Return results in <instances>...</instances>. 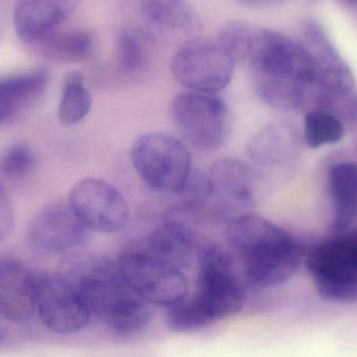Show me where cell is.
Wrapping results in <instances>:
<instances>
[{
  "label": "cell",
  "mask_w": 357,
  "mask_h": 357,
  "mask_svg": "<svg viewBox=\"0 0 357 357\" xmlns=\"http://www.w3.org/2000/svg\"><path fill=\"white\" fill-rule=\"evenodd\" d=\"M226 239L245 280L257 289H273L291 280L305 259L302 243L262 216L243 213L227 224Z\"/></svg>",
  "instance_id": "cell-3"
},
{
  "label": "cell",
  "mask_w": 357,
  "mask_h": 357,
  "mask_svg": "<svg viewBox=\"0 0 357 357\" xmlns=\"http://www.w3.org/2000/svg\"><path fill=\"white\" fill-rule=\"evenodd\" d=\"M197 241L192 230L180 218L167 217L155 226L146 253L183 270L192 262Z\"/></svg>",
  "instance_id": "cell-19"
},
{
  "label": "cell",
  "mask_w": 357,
  "mask_h": 357,
  "mask_svg": "<svg viewBox=\"0 0 357 357\" xmlns=\"http://www.w3.org/2000/svg\"><path fill=\"white\" fill-rule=\"evenodd\" d=\"M82 0H19L14 10L17 36L25 43H37L66 20Z\"/></svg>",
  "instance_id": "cell-17"
},
{
  "label": "cell",
  "mask_w": 357,
  "mask_h": 357,
  "mask_svg": "<svg viewBox=\"0 0 357 357\" xmlns=\"http://www.w3.org/2000/svg\"><path fill=\"white\" fill-rule=\"evenodd\" d=\"M47 84L48 73L44 69L0 77V124L10 121L39 100Z\"/></svg>",
  "instance_id": "cell-21"
},
{
  "label": "cell",
  "mask_w": 357,
  "mask_h": 357,
  "mask_svg": "<svg viewBox=\"0 0 357 357\" xmlns=\"http://www.w3.org/2000/svg\"><path fill=\"white\" fill-rule=\"evenodd\" d=\"M197 291L193 299L212 321L238 314L245 302V278L232 251L210 245L199 256Z\"/></svg>",
  "instance_id": "cell-4"
},
{
  "label": "cell",
  "mask_w": 357,
  "mask_h": 357,
  "mask_svg": "<svg viewBox=\"0 0 357 357\" xmlns=\"http://www.w3.org/2000/svg\"><path fill=\"white\" fill-rule=\"evenodd\" d=\"M37 44L44 57L64 63L83 62L91 57L94 50L93 35L83 29H54Z\"/></svg>",
  "instance_id": "cell-22"
},
{
  "label": "cell",
  "mask_w": 357,
  "mask_h": 357,
  "mask_svg": "<svg viewBox=\"0 0 357 357\" xmlns=\"http://www.w3.org/2000/svg\"><path fill=\"white\" fill-rule=\"evenodd\" d=\"M133 16L149 29L174 37L197 35L202 29L201 19L186 0H123ZM150 33V31H149Z\"/></svg>",
  "instance_id": "cell-15"
},
{
  "label": "cell",
  "mask_w": 357,
  "mask_h": 357,
  "mask_svg": "<svg viewBox=\"0 0 357 357\" xmlns=\"http://www.w3.org/2000/svg\"><path fill=\"white\" fill-rule=\"evenodd\" d=\"M235 63L220 40L193 37L175 52L171 69L178 82L190 92L214 94L229 85Z\"/></svg>",
  "instance_id": "cell-7"
},
{
  "label": "cell",
  "mask_w": 357,
  "mask_h": 357,
  "mask_svg": "<svg viewBox=\"0 0 357 357\" xmlns=\"http://www.w3.org/2000/svg\"><path fill=\"white\" fill-rule=\"evenodd\" d=\"M174 195L178 197V213L190 215L202 213L206 207H209L211 199L208 174L192 171L184 186Z\"/></svg>",
  "instance_id": "cell-27"
},
{
  "label": "cell",
  "mask_w": 357,
  "mask_h": 357,
  "mask_svg": "<svg viewBox=\"0 0 357 357\" xmlns=\"http://www.w3.org/2000/svg\"><path fill=\"white\" fill-rule=\"evenodd\" d=\"M329 192L333 201V234L351 228L357 219V161H340L328 172Z\"/></svg>",
  "instance_id": "cell-20"
},
{
  "label": "cell",
  "mask_w": 357,
  "mask_h": 357,
  "mask_svg": "<svg viewBox=\"0 0 357 357\" xmlns=\"http://www.w3.org/2000/svg\"><path fill=\"white\" fill-rule=\"evenodd\" d=\"M302 37L314 65V84L310 109H322L329 101L351 94L356 79L351 67L331 41L322 25L306 21L302 25Z\"/></svg>",
  "instance_id": "cell-8"
},
{
  "label": "cell",
  "mask_w": 357,
  "mask_h": 357,
  "mask_svg": "<svg viewBox=\"0 0 357 357\" xmlns=\"http://www.w3.org/2000/svg\"><path fill=\"white\" fill-rule=\"evenodd\" d=\"M213 321L193 298L184 299L167 308V324L174 333H191L204 330Z\"/></svg>",
  "instance_id": "cell-26"
},
{
  "label": "cell",
  "mask_w": 357,
  "mask_h": 357,
  "mask_svg": "<svg viewBox=\"0 0 357 357\" xmlns=\"http://www.w3.org/2000/svg\"><path fill=\"white\" fill-rule=\"evenodd\" d=\"M304 265L320 284L357 287V228L333 234L306 252Z\"/></svg>",
  "instance_id": "cell-14"
},
{
  "label": "cell",
  "mask_w": 357,
  "mask_h": 357,
  "mask_svg": "<svg viewBox=\"0 0 357 357\" xmlns=\"http://www.w3.org/2000/svg\"><path fill=\"white\" fill-rule=\"evenodd\" d=\"M88 230L68 203H54L40 210L26 230L29 247L42 255H64L82 247Z\"/></svg>",
  "instance_id": "cell-12"
},
{
  "label": "cell",
  "mask_w": 357,
  "mask_h": 357,
  "mask_svg": "<svg viewBox=\"0 0 357 357\" xmlns=\"http://www.w3.org/2000/svg\"><path fill=\"white\" fill-rule=\"evenodd\" d=\"M347 130L335 115L321 109H310L304 117L303 140L312 149L337 144Z\"/></svg>",
  "instance_id": "cell-25"
},
{
  "label": "cell",
  "mask_w": 357,
  "mask_h": 357,
  "mask_svg": "<svg viewBox=\"0 0 357 357\" xmlns=\"http://www.w3.org/2000/svg\"><path fill=\"white\" fill-rule=\"evenodd\" d=\"M172 115L183 140L195 150L214 152L228 140V107L214 94L197 92L178 94L172 103Z\"/></svg>",
  "instance_id": "cell-6"
},
{
  "label": "cell",
  "mask_w": 357,
  "mask_h": 357,
  "mask_svg": "<svg viewBox=\"0 0 357 357\" xmlns=\"http://www.w3.org/2000/svg\"><path fill=\"white\" fill-rule=\"evenodd\" d=\"M131 163L140 180L156 192L175 194L192 173V156L184 140L165 132L136 138Z\"/></svg>",
  "instance_id": "cell-5"
},
{
  "label": "cell",
  "mask_w": 357,
  "mask_h": 357,
  "mask_svg": "<svg viewBox=\"0 0 357 357\" xmlns=\"http://www.w3.org/2000/svg\"><path fill=\"white\" fill-rule=\"evenodd\" d=\"M92 106V99L84 85L82 73L73 71L65 78L62 99L59 105V119L66 126L83 121Z\"/></svg>",
  "instance_id": "cell-24"
},
{
  "label": "cell",
  "mask_w": 357,
  "mask_h": 357,
  "mask_svg": "<svg viewBox=\"0 0 357 357\" xmlns=\"http://www.w3.org/2000/svg\"><path fill=\"white\" fill-rule=\"evenodd\" d=\"M36 312L46 328L60 335L79 333L92 319L79 291L60 274L36 277Z\"/></svg>",
  "instance_id": "cell-11"
},
{
  "label": "cell",
  "mask_w": 357,
  "mask_h": 357,
  "mask_svg": "<svg viewBox=\"0 0 357 357\" xmlns=\"http://www.w3.org/2000/svg\"><path fill=\"white\" fill-rule=\"evenodd\" d=\"M241 1L251 4H264L268 3V2L279 1V0H241Z\"/></svg>",
  "instance_id": "cell-30"
},
{
  "label": "cell",
  "mask_w": 357,
  "mask_h": 357,
  "mask_svg": "<svg viewBox=\"0 0 357 357\" xmlns=\"http://www.w3.org/2000/svg\"><path fill=\"white\" fill-rule=\"evenodd\" d=\"M299 130L287 122L272 124L252 136L247 145V154L262 167H284L301 151Z\"/></svg>",
  "instance_id": "cell-18"
},
{
  "label": "cell",
  "mask_w": 357,
  "mask_h": 357,
  "mask_svg": "<svg viewBox=\"0 0 357 357\" xmlns=\"http://www.w3.org/2000/svg\"><path fill=\"white\" fill-rule=\"evenodd\" d=\"M342 1L345 2L348 6H356V8H357V0H342Z\"/></svg>",
  "instance_id": "cell-31"
},
{
  "label": "cell",
  "mask_w": 357,
  "mask_h": 357,
  "mask_svg": "<svg viewBox=\"0 0 357 357\" xmlns=\"http://www.w3.org/2000/svg\"><path fill=\"white\" fill-rule=\"evenodd\" d=\"M69 207L88 231L114 234L123 230L130 209L123 195L110 182L87 177L71 188Z\"/></svg>",
  "instance_id": "cell-10"
},
{
  "label": "cell",
  "mask_w": 357,
  "mask_h": 357,
  "mask_svg": "<svg viewBox=\"0 0 357 357\" xmlns=\"http://www.w3.org/2000/svg\"><path fill=\"white\" fill-rule=\"evenodd\" d=\"M209 209L216 217L230 221L253 203L255 178L251 167L241 159H220L208 172Z\"/></svg>",
  "instance_id": "cell-13"
},
{
  "label": "cell",
  "mask_w": 357,
  "mask_h": 357,
  "mask_svg": "<svg viewBox=\"0 0 357 357\" xmlns=\"http://www.w3.org/2000/svg\"><path fill=\"white\" fill-rule=\"evenodd\" d=\"M218 39L235 62L247 67L254 90L264 104L282 112L310 106L314 65L303 43L245 21L229 23Z\"/></svg>",
  "instance_id": "cell-1"
},
{
  "label": "cell",
  "mask_w": 357,
  "mask_h": 357,
  "mask_svg": "<svg viewBox=\"0 0 357 357\" xmlns=\"http://www.w3.org/2000/svg\"><path fill=\"white\" fill-rule=\"evenodd\" d=\"M36 312V277L23 264L0 260V316L22 324Z\"/></svg>",
  "instance_id": "cell-16"
},
{
  "label": "cell",
  "mask_w": 357,
  "mask_h": 357,
  "mask_svg": "<svg viewBox=\"0 0 357 357\" xmlns=\"http://www.w3.org/2000/svg\"><path fill=\"white\" fill-rule=\"evenodd\" d=\"M14 226V205L6 189L0 182V242L10 238Z\"/></svg>",
  "instance_id": "cell-29"
},
{
  "label": "cell",
  "mask_w": 357,
  "mask_h": 357,
  "mask_svg": "<svg viewBox=\"0 0 357 357\" xmlns=\"http://www.w3.org/2000/svg\"><path fill=\"white\" fill-rule=\"evenodd\" d=\"M83 298L91 318L119 335H135L152 320L151 304L123 280L119 263L104 256L73 254L61 266Z\"/></svg>",
  "instance_id": "cell-2"
},
{
  "label": "cell",
  "mask_w": 357,
  "mask_h": 357,
  "mask_svg": "<svg viewBox=\"0 0 357 357\" xmlns=\"http://www.w3.org/2000/svg\"><path fill=\"white\" fill-rule=\"evenodd\" d=\"M123 280L152 305L169 307L187 297L188 285L182 270L146 251H131L119 258Z\"/></svg>",
  "instance_id": "cell-9"
},
{
  "label": "cell",
  "mask_w": 357,
  "mask_h": 357,
  "mask_svg": "<svg viewBox=\"0 0 357 357\" xmlns=\"http://www.w3.org/2000/svg\"><path fill=\"white\" fill-rule=\"evenodd\" d=\"M37 159L27 145L18 143L6 149L0 159V171L10 180H21L35 169Z\"/></svg>",
  "instance_id": "cell-28"
},
{
  "label": "cell",
  "mask_w": 357,
  "mask_h": 357,
  "mask_svg": "<svg viewBox=\"0 0 357 357\" xmlns=\"http://www.w3.org/2000/svg\"><path fill=\"white\" fill-rule=\"evenodd\" d=\"M151 33L142 29H125L117 39V61L127 75H137L144 71L153 54Z\"/></svg>",
  "instance_id": "cell-23"
}]
</instances>
